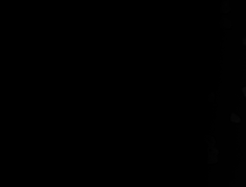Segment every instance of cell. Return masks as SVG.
I'll use <instances>...</instances> for the list:
<instances>
[{
  "label": "cell",
  "instance_id": "1",
  "mask_svg": "<svg viewBox=\"0 0 246 187\" xmlns=\"http://www.w3.org/2000/svg\"><path fill=\"white\" fill-rule=\"evenodd\" d=\"M231 121H232V122H234V123H240V118L237 115V114L233 113L231 115Z\"/></svg>",
  "mask_w": 246,
  "mask_h": 187
},
{
  "label": "cell",
  "instance_id": "2",
  "mask_svg": "<svg viewBox=\"0 0 246 187\" xmlns=\"http://www.w3.org/2000/svg\"><path fill=\"white\" fill-rule=\"evenodd\" d=\"M242 92H243V95H244V97L246 98V86H245V88H242Z\"/></svg>",
  "mask_w": 246,
  "mask_h": 187
},
{
  "label": "cell",
  "instance_id": "3",
  "mask_svg": "<svg viewBox=\"0 0 246 187\" xmlns=\"http://www.w3.org/2000/svg\"><path fill=\"white\" fill-rule=\"evenodd\" d=\"M243 44L246 45V37H244V40H243Z\"/></svg>",
  "mask_w": 246,
  "mask_h": 187
}]
</instances>
